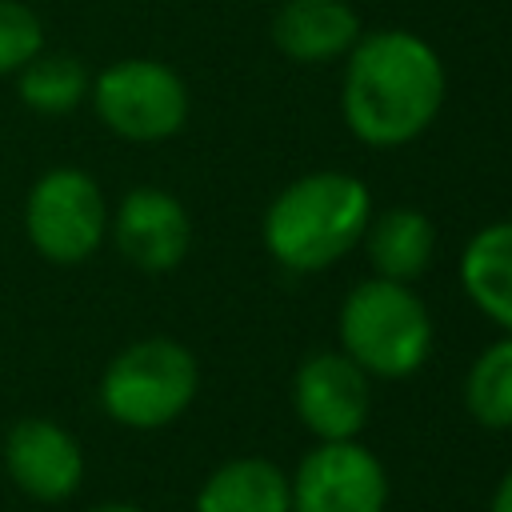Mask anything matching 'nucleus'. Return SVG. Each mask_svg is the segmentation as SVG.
<instances>
[{"label": "nucleus", "mask_w": 512, "mask_h": 512, "mask_svg": "<svg viewBox=\"0 0 512 512\" xmlns=\"http://www.w3.org/2000/svg\"><path fill=\"white\" fill-rule=\"evenodd\" d=\"M448 96V68L440 52L408 32H360L344 56L340 116L368 148H404L432 128Z\"/></svg>", "instance_id": "obj_1"}, {"label": "nucleus", "mask_w": 512, "mask_h": 512, "mask_svg": "<svg viewBox=\"0 0 512 512\" xmlns=\"http://www.w3.org/2000/svg\"><path fill=\"white\" fill-rule=\"evenodd\" d=\"M372 220V192L360 176L340 168L304 172L284 184L260 216L268 256L296 276L340 264Z\"/></svg>", "instance_id": "obj_2"}, {"label": "nucleus", "mask_w": 512, "mask_h": 512, "mask_svg": "<svg viewBox=\"0 0 512 512\" xmlns=\"http://www.w3.org/2000/svg\"><path fill=\"white\" fill-rule=\"evenodd\" d=\"M432 316L412 284L368 276L336 312V340L372 380H408L432 356Z\"/></svg>", "instance_id": "obj_3"}, {"label": "nucleus", "mask_w": 512, "mask_h": 512, "mask_svg": "<svg viewBox=\"0 0 512 512\" xmlns=\"http://www.w3.org/2000/svg\"><path fill=\"white\" fill-rule=\"evenodd\" d=\"M200 392V364L172 336H140L124 344L100 372L96 400L108 420L132 432H156L180 420Z\"/></svg>", "instance_id": "obj_4"}, {"label": "nucleus", "mask_w": 512, "mask_h": 512, "mask_svg": "<svg viewBox=\"0 0 512 512\" xmlns=\"http://www.w3.org/2000/svg\"><path fill=\"white\" fill-rule=\"evenodd\" d=\"M88 100L96 108V120L128 140V144H160L172 140L188 124V84L184 76L148 56H124L92 76Z\"/></svg>", "instance_id": "obj_5"}, {"label": "nucleus", "mask_w": 512, "mask_h": 512, "mask_svg": "<svg viewBox=\"0 0 512 512\" xmlns=\"http://www.w3.org/2000/svg\"><path fill=\"white\" fill-rule=\"evenodd\" d=\"M108 200L92 172L76 164L48 168L24 196V232L48 264H80L108 240Z\"/></svg>", "instance_id": "obj_6"}, {"label": "nucleus", "mask_w": 512, "mask_h": 512, "mask_svg": "<svg viewBox=\"0 0 512 512\" xmlns=\"http://www.w3.org/2000/svg\"><path fill=\"white\" fill-rule=\"evenodd\" d=\"M292 512H384L388 468L380 456L352 440H316L288 476Z\"/></svg>", "instance_id": "obj_7"}, {"label": "nucleus", "mask_w": 512, "mask_h": 512, "mask_svg": "<svg viewBox=\"0 0 512 512\" xmlns=\"http://www.w3.org/2000/svg\"><path fill=\"white\" fill-rule=\"evenodd\" d=\"M292 408L316 440H352L372 412V376L340 348L312 352L292 376Z\"/></svg>", "instance_id": "obj_8"}, {"label": "nucleus", "mask_w": 512, "mask_h": 512, "mask_svg": "<svg viewBox=\"0 0 512 512\" xmlns=\"http://www.w3.org/2000/svg\"><path fill=\"white\" fill-rule=\"evenodd\" d=\"M108 236L116 252L148 276H164L192 252V216L168 188H132L108 216Z\"/></svg>", "instance_id": "obj_9"}, {"label": "nucleus", "mask_w": 512, "mask_h": 512, "mask_svg": "<svg viewBox=\"0 0 512 512\" xmlns=\"http://www.w3.org/2000/svg\"><path fill=\"white\" fill-rule=\"evenodd\" d=\"M4 472L28 500L64 504L84 484V448L64 424L24 416L4 436Z\"/></svg>", "instance_id": "obj_10"}, {"label": "nucleus", "mask_w": 512, "mask_h": 512, "mask_svg": "<svg viewBox=\"0 0 512 512\" xmlns=\"http://www.w3.org/2000/svg\"><path fill=\"white\" fill-rule=\"evenodd\" d=\"M360 40V16L348 0H284L272 16V44L296 64L344 60Z\"/></svg>", "instance_id": "obj_11"}, {"label": "nucleus", "mask_w": 512, "mask_h": 512, "mask_svg": "<svg viewBox=\"0 0 512 512\" xmlns=\"http://www.w3.org/2000/svg\"><path fill=\"white\" fill-rule=\"evenodd\" d=\"M360 244L368 252L372 276L416 284L432 268V256H436V224L428 220V212H420L412 204H392L380 216L372 212Z\"/></svg>", "instance_id": "obj_12"}, {"label": "nucleus", "mask_w": 512, "mask_h": 512, "mask_svg": "<svg viewBox=\"0 0 512 512\" xmlns=\"http://www.w3.org/2000/svg\"><path fill=\"white\" fill-rule=\"evenodd\" d=\"M192 508L196 512H292L288 472L268 456H232L204 476Z\"/></svg>", "instance_id": "obj_13"}, {"label": "nucleus", "mask_w": 512, "mask_h": 512, "mask_svg": "<svg viewBox=\"0 0 512 512\" xmlns=\"http://www.w3.org/2000/svg\"><path fill=\"white\" fill-rule=\"evenodd\" d=\"M460 288L496 328L512 336V220H492L464 240Z\"/></svg>", "instance_id": "obj_14"}, {"label": "nucleus", "mask_w": 512, "mask_h": 512, "mask_svg": "<svg viewBox=\"0 0 512 512\" xmlns=\"http://www.w3.org/2000/svg\"><path fill=\"white\" fill-rule=\"evenodd\" d=\"M92 76L88 68L68 52H36L16 72V96L36 116H68L88 100Z\"/></svg>", "instance_id": "obj_15"}, {"label": "nucleus", "mask_w": 512, "mask_h": 512, "mask_svg": "<svg viewBox=\"0 0 512 512\" xmlns=\"http://www.w3.org/2000/svg\"><path fill=\"white\" fill-rule=\"evenodd\" d=\"M464 408L480 428H512V336L492 340L464 376Z\"/></svg>", "instance_id": "obj_16"}, {"label": "nucleus", "mask_w": 512, "mask_h": 512, "mask_svg": "<svg viewBox=\"0 0 512 512\" xmlns=\"http://www.w3.org/2000/svg\"><path fill=\"white\" fill-rule=\"evenodd\" d=\"M36 52H44V24L20 0H0V76H16Z\"/></svg>", "instance_id": "obj_17"}, {"label": "nucleus", "mask_w": 512, "mask_h": 512, "mask_svg": "<svg viewBox=\"0 0 512 512\" xmlns=\"http://www.w3.org/2000/svg\"><path fill=\"white\" fill-rule=\"evenodd\" d=\"M488 512H512V468L496 480V492L488 500Z\"/></svg>", "instance_id": "obj_18"}, {"label": "nucleus", "mask_w": 512, "mask_h": 512, "mask_svg": "<svg viewBox=\"0 0 512 512\" xmlns=\"http://www.w3.org/2000/svg\"><path fill=\"white\" fill-rule=\"evenodd\" d=\"M88 512H144V508H136V504H128V500H108V504H96V508H88Z\"/></svg>", "instance_id": "obj_19"}]
</instances>
